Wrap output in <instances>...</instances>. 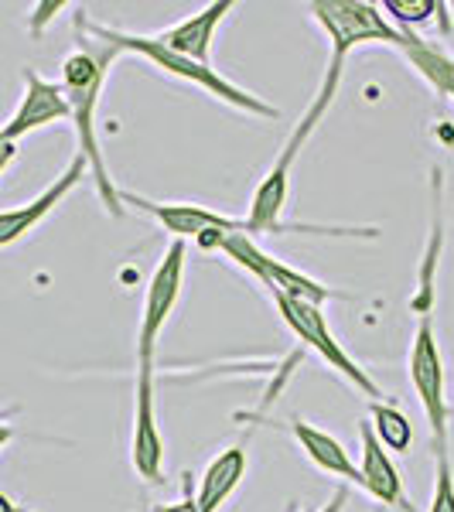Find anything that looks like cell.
Wrapping results in <instances>:
<instances>
[{
  "label": "cell",
  "mask_w": 454,
  "mask_h": 512,
  "mask_svg": "<svg viewBox=\"0 0 454 512\" xmlns=\"http://www.w3.org/2000/svg\"><path fill=\"white\" fill-rule=\"evenodd\" d=\"M185 256H188L185 243L171 239L158 270H154L151 284H147L144 308H140V325H137V366H154L158 338L181 297V284H185Z\"/></svg>",
  "instance_id": "obj_7"
},
{
  "label": "cell",
  "mask_w": 454,
  "mask_h": 512,
  "mask_svg": "<svg viewBox=\"0 0 454 512\" xmlns=\"http://www.w3.org/2000/svg\"><path fill=\"white\" fill-rule=\"evenodd\" d=\"M379 7L390 14L400 31H414L417 24H424V21H431L434 14H441V4H437V0H383Z\"/></svg>",
  "instance_id": "obj_19"
},
{
  "label": "cell",
  "mask_w": 454,
  "mask_h": 512,
  "mask_svg": "<svg viewBox=\"0 0 454 512\" xmlns=\"http://www.w3.org/2000/svg\"><path fill=\"white\" fill-rule=\"evenodd\" d=\"M434 465H437L434 499H431V509H427V512H454V468H451L448 451L434 454Z\"/></svg>",
  "instance_id": "obj_20"
},
{
  "label": "cell",
  "mask_w": 454,
  "mask_h": 512,
  "mask_svg": "<svg viewBox=\"0 0 454 512\" xmlns=\"http://www.w3.org/2000/svg\"><path fill=\"white\" fill-rule=\"evenodd\" d=\"M345 499H349V492H345V489H335V492H332V499H328L318 512H342Z\"/></svg>",
  "instance_id": "obj_24"
},
{
  "label": "cell",
  "mask_w": 454,
  "mask_h": 512,
  "mask_svg": "<svg viewBox=\"0 0 454 512\" xmlns=\"http://www.w3.org/2000/svg\"><path fill=\"white\" fill-rule=\"evenodd\" d=\"M59 120H69V99L62 93V82H48V79H41L35 69H24L21 106L0 130L11 140H21Z\"/></svg>",
  "instance_id": "obj_11"
},
{
  "label": "cell",
  "mask_w": 454,
  "mask_h": 512,
  "mask_svg": "<svg viewBox=\"0 0 454 512\" xmlns=\"http://www.w3.org/2000/svg\"><path fill=\"white\" fill-rule=\"evenodd\" d=\"M359 441H362V458H359V475H362V489L373 495L376 502L400 512H417L410 502L407 489H403V475L396 472L390 451L376 441L373 427L359 424Z\"/></svg>",
  "instance_id": "obj_12"
},
{
  "label": "cell",
  "mask_w": 454,
  "mask_h": 512,
  "mask_svg": "<svg viewBox=\"0 0 454 512\" xmlns=\"http://www.w3.org/2000/svg\"><path fill=\"white\" fill-rule=\"evenodd\" d=\"M291 434L297 437L301 451L308 454V461L315 468H321V472H328V475L345 478V482H352V485H362L359 465L349 458V451L342 448L338 437H332L328 431H318V427L308 424V420H291Z\"/></svg>",
  "instance_id": "obj_15"
},
{
  "label": "cell",
  "mask_w": 454,
  "mask_h": 512,
  "mask_svg": "<svg viewBox=\"0 0 454 512\" xmlns=\"http://www.w3.org/2000/svg\"><path fill=\"white\" fill-rule=\"evenodd\" d=\"M243 475H246V448L243 444H233V448L219 451L216 458L209 461V468L202 472V478H198V492H195L198 512H219L222 502L239 489Z\"/></svg>",
  "instance_id": "obj_14"
},
{
  "label": "cell",
  "mask_w": 454,
  "mask_h": 512,
  "mask_svg": "<svg viewBox=\"0 0 454 512\" xmlns=\"http://www.w3.org/2000/svg\"><path fill=\"white\" fill-rule=\"evenodd\" d=\"M441 192H444V181H441V171H434V219H431V246L424 253V263H420V280H417V294L410 297V311L420 318H427L434 311V277H437V256H441V246H444V202H441Z\"/></svg>",
  "instance_id": "obj_17"
},
{
  "label": "cell",
  "mask_w": 454,
  "mask_h": 512,
  "mask_svg": "<svg viewBox=\"0 0 454 512\" xmlns=\"http://www.w3.org/2000/svg\"><path fill=\"white\" fill-rule=\"evenodd\" d=\"M86 175H89V164H86V158H82V154H76V158L69 161V168H65L62 175L45 188V192L35 195L31 202L14 205V209L0 212V250L14 246L18 239L28 236L31 229L38 226V222H45L48 216H52L55 205H62L65 195H69L72 188H76Z\"/></svg>",
  "instance_id": "obj_10"
},
{
  "label": "cell",
  "mask_w": 454,
  "mask_h": 512,
  "mask_svg": "<svg viewBox=\"0 0 454 512\" xmlns=\"http://www.w3.org/2000/svg\"><path fill=\"white\" fill-rule=\"evenodd\" d=\"M69 4H62V0H48V4H35V11H31V18H28V31L35 38L45 35V28L55 21V14H62Z\"/></svg>",
  "instance_id": "obj_21"
},
{
  "label": "cell",
  "mask_w": 454,
  "mask_h": 512,
  "mask_svg": "<svg viewBox=\"0 0 454 512\" xmlns=\"http://www.w3.org/2000/svg\"><path fill=\"white\" fill-rule=\"evenodd\" d=\"M451 99H454V89H451Z\"/></svg>",
  "instance_id": "obj_26"
},
{
  "label": "cell",
  "mask_w": 454,
  "mask_h": 512,
  "mask_svg": "<svg viewBox=\"0 0 454 512\" xmlns=\"http://www.w3.org/2000/svg\"><path fill=\"white\" fill-rule=\"evenodd\" d=\"M308 512H318V509H308Z\"/></svg>",
  "instance_id": "obj_27"
},
{
  "label": "cell",
  "mask_w": 454,
  "mask_h": 512,
  "mask_svg": "<svg viewBox=\"0 0 454 512\" xmlns=\"http://www.w3.org/2000/svg\"><path fill=\"white\" fill-rule=\"evenodd\" d=\"M369 417H373V431H376V441L383 444L386 451H396V454H407L410 444H414V424L410 417L403 414L400 407H390L383 400H373L369 403Z\"/></svg>",
  "instance_id": "obj_18"
},
{
  "label": "cell",
  "mask_w": 454,
  "mask_h": 512,
  "mask_svg": "<svg viewBox=\"0 0 454 512\" xmlns=\"http://www.w3.org/2000/svg\"><path fill=\"white\" fill-rule=\"evenodd\" d=\"M342 65H345V59H338V55L328 59V72H325V79H321L318 96L311 99L308 110L301 113V120H297V127L291 130V137H287V144H284V151H280V158L274 161V168L263 175L257 192H253L250 216H246L250 236L253 233H270V236H277V233H328V229H321V226H287L284 205H287V192H291V168H294L297 154H301V147L308 144L311 134H315L321 117H325L328 106H332L338 86H342Z\"/></svg>",
  "instance_id": "obj_2"
},
{
  "label": "cell",
  "mask_w": 454,
  "mask_h": 512,
  "mask_svg": "<svg viewBox=\"0 0 454 512\" xmlns=\"http://www.w3.org/2000/svg\"><path fill=\"white\" fill-rule=\"evenodd\" d=\"M270 294H274L277 311H280V318H284V325L291 328V332L301 338V342L308 345L311 352H318L338 376H345L359 393H366L369 403L383 396V390L376 386V379L369 376L366 369H362L359 362L352 359L349 352H345V345L332 335V328H328V321H325V311L315 308V304L291 301V297H284V294H277V291H270Z\"/></svg>",
  "instance_id": "obj_5"
},
{
  "label": "cell",
  "mask_w": 454,
  "mask_h": 512,
  "mask_svg": "<svg viewBox=\"0 0 454 512\" xmlns=\"http://www.w3.org/2000/svg\"><path fill=\"white\" fill-rule=\"evenodd\" d=\"M400 52H403V59L414 65L417 76L424 79L437 96H451V89H454V59L444 52L441 45H434V41H427V38L414 35V31H407V41H403Z\"/></svg>",
  "instance_id": "obj_16"
},
{
  "label": "cell",
  "mask_w": 454,
  "mask_h": 512,
  "mask_svg": "<svg viewBox=\"0 0 454 512\" xmlns=\"http://www.w3.org/2000/svg\"><path fill=\"white\" fill-rule=\"evenodd\" d=\"M82 28L89 31V35L110 41L113 48L123 55V52H134L140 59H147L154 65V69L168 72V76H175L181 82H188V86H198L202 93L222 99L226 106H233V110H243L250 113V117H267V120H277L280 110L270 103H263L260 96L246 93V89H239L236 82L222 79L212 65H198V62H188L181 59L178 52H171V48H164L154 35H134V31H123V28H110V24H99V21H89L86 14H79Z\"/></svg>",
  "instance_id": "obj_3"
},
{
  "label": "cell",
  "mask_w": 454,
  "mask_h": 512,
  "mask_svg": "<svg viewBox=\"0 0 454 512\" xmlns=\"http://www.w3.org/2000/svg\"><path fill=\"white\" fill-rule=\"evenodd\" d=\"M123 205H137L140 212L154 216L168 229L175 239H198L205 233H250L246 229V219H233V216H222V212H212L205 205H192V202H154V198L134 195V192H120Z\"/></svg>",
  "instance_id": "obj_9"
},
{
  "label": "cell",
  "mask_w": 454,
  "mask_h": 512,
  "mask_svg": "<svg viewBox=\"0 0 454 512\" xmlns=\"http://www.w3.org/2000/svg\"><path fill=\"white\" fill-rule=\"evenodd\" d=\"M130 461L144 482L164 478V437L154 403V366H137L134 373V434H130Z\"/></svg>",
  "instance_id": "obj_8"
},
{
  "label": "cell",
  "mask_w": 454,
  "mask_h": 512,
  "mask_svg": "<svg viewBox=\"0 0 454 512\" xmlns=\"http://www.w3.org/2000/svg\"><path fill=\"white\" fill-rule=\"evenodd\" d=\"M14 158H18V140H11V137L4 134V130H0V175L11 168Z\"/></svg>",
  "instance_id": "obj_22"
},
{
  "label": "cell",
  "mask_w": 454,
  "mask_h": 512,
  "mask_svg": "<svg viewBox=\"0 0 454 512\" xmlns=\"http://www.w3.org/2000/svg\"><path fill=\"white\" fill-rule=\"evenodd\" d=\"M311 18L325 28L328 41H332V55L349 59L359 45H393L403 48L407 31L386 21L383 7L366 4V0H315L308 4Z\"/></svg>",
  "instance_id": "obj_4"
},
{
  "label": "cell",
  "mask_w": 454,
  "mask_h": 512,
  "mask_svg": "<svg viewBox=\"0 0 454 512\" xmlns=\"http://www.w3.org/2000/svg\"><path fill=\"white\" fill-rule=\"evenodd\" d=\"M410 383L414 393L424 407L427 427L434 437V454L448 451V424H451V403L444 393V359H441V345L434 335V318H420L417 335L410 342Z\"/></svg>",
  "instance_id": "obj_6"
},
{
  "label": "cell",
  "mask_w": 454,
  "mask_h": 512,
  "mask_svg": "<svg viewBox=\"0 0 454 512\" xmlns=\"http://www.w3.org/2000/svg\"><path fill=\"white\" fill-rule=\"evenodd\" d=\"M18 414V407H11V410H0V448L4 444H11L14 441V424H11V417Z\"/></svg>",
  "instance_id": "obj_23"
},
{
  "label": "cell",
  "mask_w": 454,
  "mask_h": 512,
  "mask_svg": "<svg viewBox=\"0 0 454 512\" xmlns=\"http://www.w3.org/2000/svg\"><path fill=\"white\" fill-rule=\"evenodd\" d=\"M229 11H233V0H216V4L202 7V11L192 14L188 21L171 24L168 31H161V35H154V38H158L164 48L178 52L181 59L198 62V65H209L212 41H216L219 24L226 21Z\"/></svg>",
  "instance_id": "obj_13"
},
{
  "label": "cell",
  "mask_w": 454,
  "mask_h": 512,
  "mask_svg": "<svg viewBox=\"0 0 454 512\" xmlns=\"http://www.w3.org/2000/svg\"><path fill=\"white\" fill-rule=\"evenodd\" d=\"M76 35H79V48L62 59V93L69 99V120H72V127H76L79 154L89 164V175L96 181V192L103 198L106 212H110L113 219H120L123 216L120 188L113 185L110 168H106V161H103V147H99V134H96L99 96H103L110 65L117 62L120 52L110 45V41L89 35L79 18H76Z\"/></svg>",
  "instance_id": "obj_1"
},
{
  "label": "cell",
  "mask_w": 454,
  "mask_h": 512,
  "mask_svg": "<svg viewBox=\"0 0 454 512\" xmlns=\"http://www.w3.org/2000/svg\"><path fill=\"white\" fill-rule=\"evenodd\" d=\"M0 512H21V506L11 499V495H4V492H0Z\"/></svg>",
  "instance_id": "obj_25"
}]
</instances>
